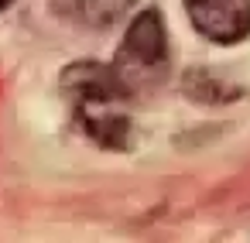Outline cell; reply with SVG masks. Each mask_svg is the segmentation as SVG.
<instances>
[{
    "label": "cell",
    "mask_w": 250,
    "mask_h": 243,
    "mask_svg": "<svg viewBox=\"0 0 250 243\" xmlns=\"http://www.w3.org/2000/svg\"><path fill=\"white\" fill-rule=\"evenodd\" d=\"M192 28L212 45L250 38V0H185Z\"/></svg>",
    "instance_id": "3"
},
{
    "label": "cell",
    "mask_w": 250,
    "mask_h": 243,
    "mask_svg": "<svg viewBox=\"0 0 250 243\" xmlns=\"http://www.w3.org/2000/svg\"><path fill=\"white\" fill-rule=\"evenodd\" d=\"M59 89L89 141H96L100 147H110V151H124L130 144V127H134L130 113H127L130 89L117 76L113 62L110 65L93 62V59L72 62L62 69Z\"/></svg>",
    "instance_id": "1"
},
{
    "label": "cell",
    "mask_w": 250,
    "mask_h": 243,
    "mask_svg": "<svg viewBox=\"0 0 250 243\" xmlns=\"http://www.w3.org/2000/svg\"><path fill=\"white\" fill-rule=\"evenodd\" d=\"M168 28L161 21V14L154 7H144L141 14H134V21L124 31V41L117 48L113 69L124 79V86L134 93L154 89L165 76H168Z\"/></svg>",
    "instance_id": "2"
},
{
    "label": "cell",
    "mask_w": 250,
    "mask_h": 243,
    "mask_svg": "<svg viewBox=\"0 0 250 243\" xmlns=\"http://www.w3.org/2000/svg\"><path fill=\"white\" fill-rule=\"evenodd\" d=\"M7 4H11V0H0V11H4V7H7Z\"/></svg>",
    "instance_id": "4"
}]
</instances>
